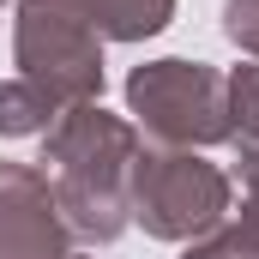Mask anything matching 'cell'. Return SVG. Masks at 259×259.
<instances>
[{
	"instance_id": "obj_8",
	"label": "cell",
	"mask_w": 259,
	"mask_h": 259,
	"mask_svg": "<svg viewBox=\"0 0 259 259\" xmlns=\"http://www.w3.org/2000/svg\"><path fill=\"white\" fill-rule=\"evenodd\" d=\"M241 157H259V66L229 72V133Z\"/></svg>"
},
{
	"instance_id": "obj_4",
	"label": "cell",
	"mask_w": 259,
	"mask_h": 259,
	"mask_svg": "<svg viewBox=\"0 0 259 259\" xmlns=\"http://www.w3.org/2000/svg\"><path fill=\"white\" fill-rule=\"evenodd\" d=\"M127 103L139 127L175 151H193L229 133V78L205 61H151L127 78Z\"/></svg>"
},
{
	"instance_id": "obj_1",
	"label": "cell",
	"mask_w": 259,
	"mask_h": 259,
	"mask_svg": "<svg viewBox=\"0 0 259 259\" xmlns=\"http://www.w3.org/2000/svg\"><path fill=\"white\" fill-rule=\"evenodd\" d=\"M55 163V205H61L66 235H84V241H115L127 229V181L133 163H139V145H133V127L103 115L97 103L84 109H66L61 121L49 127V157Z\"/></svg>"
},
{
	"instance_id": "obj_11",
	"label": "cell",
	"mask_w": 259,
	"mask_h": 259,
	"mask_svg": "<svg viewBox=\"0 0 259 259\" xmlns=\"http://www.w3.org/2000/svg\"><path fill=\"white\" fill-rule=\"evenodd\" d=\"M241 175H247V211H259V157H241Z\"/></svg>"
},
{
	"instance_id": "obj_2",
	"label": "cell",
	"mask_w": 259,
	"mask_h": 259,
	"mask_svg": "<svg viewBox=\"0 0 259 259\" xmlns=\"http://www.w3.org/2000/svg\"><path fill=\"white\" fill-rule=\"evenodd\" d=\"M133 217L145 223V235L157 241H193L211 235L229 211V175L217 163H205L193 151H145L133 163Z\"/></svg>"
},
{
	"instance_id": "obj_7",
	"label": "cell",
	"mask_w": 259,
	"mask_h": 259,
	"mask_svg": "<svg viewBox=\"0 0 259 259\" xmlns=\"http://www.w3.org/2000/svg\"><path fill=\"white\" fill-rule=\"evenodd\" d=\"M55 121H61V109H55L30 78L0 84V133H6V139H18V133H49Z\"/></svg>"
},
{
	"instance_id": "obj_9",
	"label": "cell",
	"mask_w": 259,
	"mask_h": 259,
	"mask_svg": "<svg viewBox=\"0 0 259 259\" xmlns=\"http://www.w3.org/2000/svg\"><path fill=\"white\" fill-rule=\"evenodd\" d=\"M187 259H259V241L235 223V229H223V235H211V241H193Z\"/></svg>"
},
{
	"instance_id": "obj_10",
	"label": "cell",
	"mask_w": 259,
	"mask_h": 259,
	"mask_svg": "<svg viewBox=\"0 0 259 259\" xmlns=\"http://www.w3.org/2000/svg\"><path fill=\"white\" fill-rule=\"evenodd\" d=\"M223 30H229V42H241L259 61V0H229L223 6Z\"/></svg>"
},
{
	"instance_id": "obj_12",
	"label": "cell",
	"mask_w": 259,
	"mask_h": 259,
	"mask_svg": "<svg viewBox=\"0 0 259 259\" xmlns=\"http://www.w3.org/2000/svg\"><path fill=\"white\" fill-rule=\"evenodd\" d=\"M66 259H91V253H66Z\"/></svg>"
},
{
	"instance_id": "obj_6",
	"label": "cell",
	"mask_w": 259,
	"mask_h": 259,
	"mask_svg": "<svg viewBox=\"0 0 259 259\" xmlns=\"http://www.w3.org/2000/svg\"><path fill=\"white\" fill-rule=\"evenodd\" d=\"M97 36H115V42H133V36H157L175 12V0H66Z\"/></svg>"
},
{
	"instance_id": "obj_5",
	"label": "cell",
	"mask_w": 259,
	"mask_h": 259,
	"mask_svg": "<svg viewBox=\"0 0 259 259\" xmlns=\"http://www.w3.org/2000/svg\"><path fill=\"white\" fill-rule=\"evenodd\" d=\"M0 259H66L55 187L30 163H0Z\"/></svg>"
},
{
	"instance_id": "obj_3",
	"label": "cell",
	"mask_w": 259,
	"mask_h": 259,
	"mask_svg": "<svg viewBox=\"0 0 259 259\" xmlns=\"http://www.w3.org/2000/svg\"><path fill=\"white\" fill-rule=\"evenodd\" d=\"M18 78H30L55 109H84L103 91V42L66 0L18 6Z\"/></svg>"
}]
</instances>
